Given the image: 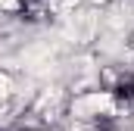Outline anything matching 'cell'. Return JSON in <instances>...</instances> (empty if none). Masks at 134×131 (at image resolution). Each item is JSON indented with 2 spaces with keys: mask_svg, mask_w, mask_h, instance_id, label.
<instances>
[{
  "mask_svg": "<svg viewBox=\"0 0 134 131\" xmlns=\"http://www.w3.org/2000/svg\"><path fill=\"white\" fill-rule=\"evenodd\" d=\"M112 100H115L119 106H128V109H134V75L119 78V84L112 88Z\"/></svg>",
  "mask_w": 134,
  "mask_h": 131,
  "instance_id": "cell-1",
  "label": "cell"
}]
</instances>
